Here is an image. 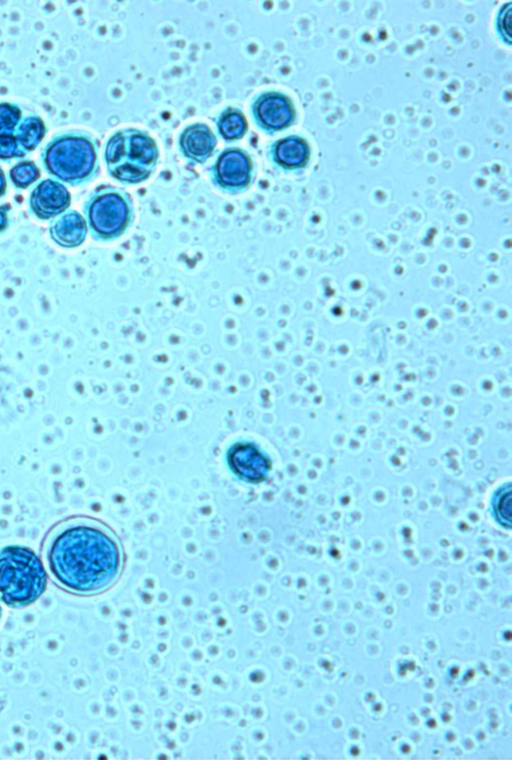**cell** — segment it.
Instances as JSON below:
<instances>
[{
  "instance_id": "6da1fadb",
  "label": "cell",
  "mask_w": 512,
  "mask_h": 760,
  "mask_svg": "<svg viewBox=\"0 0 512 760\" xmlns=\"http://www.w3.org/2000/svg\"><path fill=\"white\" fill-rule=\"evenodd\" d=\"M42 554L54 583L77 596L107 591L124 567L119 538L90 517H70L54 525L43 541Z\"/></svg>"
},
{
  "instance_id": "7a4b0ae2",
  "label": "cell",
  "mask_w": 512,
  "mask_h": 760,
  "mask_svg": "<svg viewBox=\"0 0 512 760\" xmlns=\"http://www.w3.org/2000/svg\"><path fill=\"white\" fill-rule=\"evenodd\" d=\"M41 161L47 173L57 181L82 185L98 173L97 142L84 131H63L43 148Z\"/></svg>"
},
{
  "instance_id": "3957f363",
  "label": "cell",
  "mask_w": 512,
  "mask_h": 760,
  "mask_svg": "<svg viewBox=\"0 0 512 760\" xmlns=\"http://www.w3.org/2000/svg\"><path fill=\"white\" fill-rule=\"evenodd\" d=\"M48 575L30 548L8 545L0 549V598L11 608H24L46 591Z\"/></svg>"
},
{
  "instance_id": "277c9868",
  "label": "cell",
  "mask_w": 512,
  "mask_h": 760,
  "mask_svg": "<svg viewBox=\"0 0 512 760\" xmlns=\"http://www.w3.org/2000/svg\"><path fill=\"white\" fill-rule=\"evenodd\" d=\"M159 157L154 139L145 131L125 128L107 141L104 158L108 173L117 181L135 184L153 173Z\"/></svg>"
},
{
  "instance_id": "5b68a950",
  "label": "cell",
  "mask_w": 512,
  "mask_h": 760,
  "mask_svg": "<svg viewBox=\"0 0 512 760\" xmlns=\"http://www.w3.org/2000/svg\"><path fill=\"white\" fill-rule=\"evenodd\" d=\"M83 209L87 227L92 237L99 241H111L120 237L133 221L130 195L111 185L95 188Z\"/></svg>"
},
{
  "instance_id": "8992f818",
  "label": "cell",
  "mask_w": 512,
  "mask_h": 760,
  "mask_svg": "<svg viewBox=\"0 0 512 760\" xmlns=\"http://www.w3.org/2000/svg\"><path fill=\"white\" fill-rule=\"evenodd\" d=\"M45 130L38 115L24 117L18 105L0 103V160L24 157L42 141Z\"/></svg>"
},
{
  "instance_id": "52a82bcc",
  "label": "cell",
  "mask_w": 512,
  "mask_h": 760,
  "mask_svg": "<svg viewBox=\"0 0 512 760\" xmlns=\"http://www.w3.org/2000/svg\"><path fill=\"white\" fill-rule=\"evenodd\" d=\"M253 166L250 156L239 148H227L212 167L214 183L228 192H239L252 181Z\"/></svg>"
},
{
  "instance_id": "ba28073f",
  "label": "cell",
  "mask_w": 512,
  "mask_h": 760,
  "mask_svg": "<svg viewBox=\"0 0 512 760\" xmlns=\"http://www.w3.org/2000/svg\"><path fill=\"white\" fill-rule=\"evenodd\" d=\"M252 112L257 125L267 132L282 130L295 118L291 101L278 92L260 94L253 102Z\"/></svg>"
},
{
  "instance_id": "9c48e42d",
  "label": "cell",
  "mask_w": 512,
  "mask_h": 760,
  "mask_svg": "<svg viewBox=\"0 0 512 760\" xmlns=\"http://www.w3.org/2000/svg\"><path fill=\"white\" fill-rule=\"evenodd\" d=\"M227 461L233 473L247 482L263 481L271 469L268 457L249 442H239L231 446L227 453Z\"/></svg>"
},
{
  "instance_id": "30bf717a",
  "label": "cell",
  "mask_w": 512,
  "mask_h": 760,
  "mask_svg": "<svg viewBox=\"0 0 512 760\" xmlns=\"http://www.w3.org/2000/svg\"><path fill=\"white\" fill-rule=\"evenodd\" d=\"M70 203L71 195L68 189L51 178L39 182L32 190L29 199L30 210L41 220H48L63 213Z\"/></svg>"
},
{
  "instance_id": "8fae6325",
  "label": "cell",
  "mask_w": 512,
  "mask_h": 760,
  "mask_svg": "<svg viewBox=\"0 0 512 760\" xmlns=\"http://www.w3.org/2000/svg\"><path fill=\"white\" fill-rule=\"evenodd\" d=\"M87 232V223L76 210H66L57 215L49 227L52 240L63 248L80 246L86 239Z\"/></svg>"
},
{
  "instance_id": "7c38bea8",
  "label": "cell",
  "mask_w": 512,
  "mask_h": 760,
  "mask_svg": "<svg viewBox=\"0 0 512 760\" xmlns=\"http://www.w3.org/2000/svg\"><path fill=\"white\" fill-rule=\"evenodd\" d=\"M216 137L211 129L203 123L187 126L180 135V148L189 159L204 163L213 153Z\"/></svg>"
},
{
  "instance_id": "4fadbf2b",
  "label": "cell",
  "mask_w": 512,
  "mask_h": 760,
  "mask_svg": "<svg viewBox=\"0 0 512 760\" xmlns=\"http://www.w3.org/2000/svg\"><path fill=\"white\" fill-rule=\"evenodd\" d=\"M307 142L297 136H289L275 142L271 147L274 162L285 169L303 167L309 158Z\"/></svg>"
},
{
  "instance_id": "5bb4252c",
  "label": "cell",
  "mask_w": 512,
  "mask_h": 760,
  "mask_svg": "<svg viewBox=\"0 0 512 760\" xmlns=\"http://www.w3.org/2000/svg\"><path fill=\"white\" fill-rule=\"evenodd\" d=\"M220 135L227 141L242 138L247 131V121L243 113L233 107L226 108L217 120Z\"/></svg>"
},
{
  "instance_id": "9a60e30c",
  "label": "cell",
  "mask_w": 512,
  "mask_h": 760,
  "mask_svg": "<svg viewBox=\"0 0 512 760\" xmlns=\"http://www.w3.org/2000/svg\"><path fill=\"white\" fill-rule=\"evenodd\" d=\"M492 505L496 520L503 526L510 528L512 517V488L510 483L501 486L496 491Z\"/></svg>"
},
{
  "instance_id": "2e32d148",
  "label": "cell",
  "mask_w": 512,
  "mask_h": 760,
  "mask_svg": "<svg viewBox=\"0 0 512 760\" xmlns=\"http://www.w3.org/2000/svg\"><path fill=\"white\" fill-rule=\"evenodd\" d=\"M9 175L16 187L25 189L40 177V171L34 162L25 161L15 165Z\"/></svg>"
},
{
  "instance_id": "e0dca14e",
  "label": "cell",
  "mask_w": 512,
  "mask_h": 760,
  "mask_svg": "<svg viewBox=\"0 0 512 760\" xmlns=\"http://www.w3.org/2000/svg\"><path fill=\"white\" fill-rule=\"evenodd\" d=\"M498 27L505 38V40L508 43H511V29H512V5L511 3H507L501 10L499 19H498Z\"/></svg>"
},
{
  "instance_id": "ac0fdd59",
  "label": "cell",
  "mask_w": 512,
  "mask_h": 760,
  "mask_svg": "<svg viewBox=\"0 0 512 760\" xmlns=\"http://www.w3.org/2000/svg\"><path fill=\"white\" fill-rule=\"evenodd\" d=\"M10 206L5 204L0 206V233L5 231L9 226L8 211Z\"/></svg>"
},
{
  "instance_id": "d6986e66",
  "label": "cell",
  "mask_w": 512,
  "mask_h": 760,
  "mask_svg": "<svg viewBox=\"0 0 512 760\" xmlns=\"http://www.w3.org/2000/svg\"><path fill=\"white\" fill-rule=\"evenodd\" d=\"M6 192V177L3 170L0 168V197Z\"/></svg>"
},
{
  "instance_id": "ffe728a7",
  "label": "cell",
  "mask_w": 512,
  "mask_h": 760,
  "mask_svg": "<svg viewBox=\"0 0 512 760\" xmlns=\"http://www.w3.org/2000/svg\"><path fill=\"white\" fill-rule=\"evenodd\" d=\"M1 617H2V608L0 606V620H1Z\"/></svg>"
}]
</instances>
